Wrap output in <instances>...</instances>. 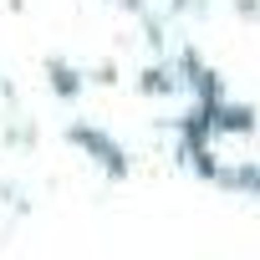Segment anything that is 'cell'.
I'll return each mask as SVG.
<instances>
[{
    "mask_svg": "<svg viewBox=\"0 0 260 260\" xmlns=\"http://www.w3.org/2000/svg\"><path fill=\"white\" fill-rule=\"evenodd\" d=\"M194 148H199V164L219 179H260V127L250 117H235V112H219V117H204L194 127Z\"/></svg>",
    "mask_w": 260,
    "mask_h": 260,
    "instance_id": "cell-1",
    "label": "cell"
}]
</instances>
